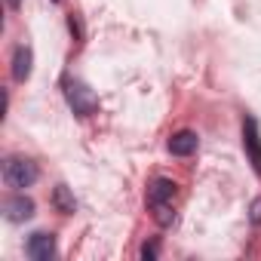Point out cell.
Masks as SVG:
<instances>
[{
	"instance_id": "8992f818",
	"label": "cell",
	"mask_w": 261,
	"mask_h": 261,
	"mask_svg": "<svg viewBox=\"0 0 261 261\" xmlns=\"http://www.w3.org/2000/svg\"><path fill=\"white\" fill-rule=\"evenodd\" d=\"M197 133H191V129H181V133H175L169 139V154L172 157H191L197 151Z\"/></svg>"
},
{
	"instance_id": "6da1fadb",
	"label": "cell",
	"mask_w": 261,
	"mask_h": 261,
	"mask_svg": "<svg viewBox=\"0 0 261 261\" xmlns=\"http://www.w3.org/2000/svg\"><path fill=\"white\" fill-rule=\"evenodd\" d=\"M172 200H175V181L169 178H154L151 188H148V206L157 218V224H172L175 218V209H172Z\"/></svg>"
},
{
	"instance_id": "ba28073f",
	"label": "cell",
	"mask_w": 261,
	"mask_h": 261,
	"mask_svg": "<svg viewBox=\"0 0 261 261\" xmlns=\"http://www.w3.org/2000/svg\"><path fill=\"white\" fill-rule=\"evenodd\" d=\"M13 77H16L19 83L31 77V49H28V46H19V49H16V56H13Z\"/></svg>"
},
{
	"instance_id": "9c48e42d",
	"label": "cell",
	"mask_w": 261,
	"mask_h": 261,
	"mask_svg": "<svg viewBox=\"0 0 261 261\" xmlns=\"http://www.w3.org/2000/svg\"><path fill=\"white\" fill-rule=\"evenodd\" d=\"M53 203H56V209H59V212H65V215H71V212L77 209V203H74V197H71V191H68L65 185H59V188H56Z\"/></svg>"
},
{
	"instance_id": "3957f363",
	"label": "cell",
	"mask_w": 261,
	"mask_h": 261,
	"mask_svg": "<svg viewBox=\"0 0 261 261\" xmlns=\"http://www.w3.org/2000/svg\"><path fill=\"white\" fill-rule=\"evenodd\" d=\"M65 95H68V105L74 108V114H80V117H86V114H92L95 108H98V98L80 83V80H71V77H65Z\"/></svg>"
},
{
	"instance_id": "5b68a950",
	"label": "cell",
	"mask_w": 261,
	"mask_h": 261,
	"mask_svg": "<svg viewBox=\"0 0 261 261\" xmlns=\"http://www.w3.org/2000/svg\"><path fill=\"white\" fill-rule=\"evenodd\" d=\"M25 252H28V258H34V261H49L53 252H56V240H53V233H46V230L31 233Z\"/></svg>"
},
{
	"instance_id": "7c38bea8",
	"label": "cell",
	"mask_w": 261,
	"mask_h": 261,
	"mask_svg": "<svg viewBox=\"0 0 261 261\" xmlns=\"http://www.w3.org/2000/svg\"><path fill=\"white\" fill-rule=\"evenodd\" d=\"M7 4H10V10H19V7H22V0H7Z\"/></svg>"
},
{
	"instance_id": "277c9868",
	"label": "cell",
	"mask_w": 261,
	"mask_h": 261,
	"mask_svg": "<svg viewBox=\"0 0 261 261\" xmlns=\"http://www.w3.org/2000/svg\"><path fill=\"white\" fill-rule=\"evenodd\" d=\"M243 148H246L249 163H252L255 172L261 175V136H258V123H255V117H246V120H243Z\"/></svg>"
},
{
	"instance_id": "30bf717a",
	"label": "cell",
	"mask_w": 261,
	"mask_h": 261,
	"mask_svg": "<svg viewBox=\"0 0 261 261\" xmlns=\"http://www.w3.org/2000/svg\"><path fill=\"white\" fill-rule=\"evenodd\" d=\"M252 224H261V197L252 203Z\"/></svg>"
},
{
	"instance_id": "8fae6325",
	"label": "cell",
	"mask_w": 261,
	"mask_h": 261,
	"mask_svg": "<svg viewBox=\"0 0 261 261\" xmlns=\"http://www.w3.org/2000/svg\"><path fill=\"white\" fill-rule=\"evenodd\" d=\"M142 258H145V261L157 258V246H154V243H151V246H145V249H142Z\"/></svg>"
},
{
	"instance_id": "52a82bcc",
	"label": "cell",
	"mask_w": 261,
	"mask_h": 261,
	"mask_svg": "<svg viewBox=\"0 0 261 261\" xmlns=\"http://www.w3.org/2000/svg\"><path fill=\"white\" fill-rule=\"evenodd\" d=\"M4 209H7V218H10V221H25V218L34 215V203H31L25 194L10 197V200L4 203Z\"/></svg>"
},
{
	"instance_id": "7a4b0ae2",
	"label": "cell",
	"mask_w": 261,
	"mask_h": 261,
	"mask_svg": "<svg viewBox=\"0 0 261 261\" xmlns=\"http://www.w3.org/2000/svg\"><path fill=\"white\" fill-rule=\"evenodd\" d=\"M37 163L34 160H28V157H10L7 163H4V181L10 185V188H16V191H25V188H31L34 181H37Z\"/></svg>"
}]
</instances>
